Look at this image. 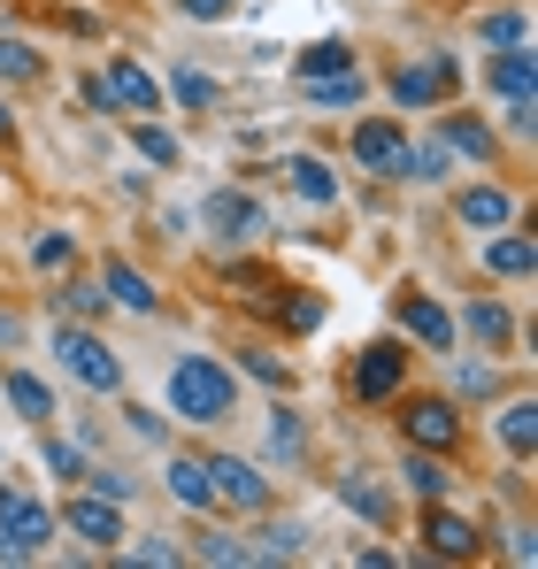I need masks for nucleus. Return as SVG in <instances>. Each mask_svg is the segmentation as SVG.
<instances>
[{"label": "nucleus", "instance_id": "1", "mask_svg": "<svg viewBox=\"0 0 538 569\" xmlns=\"http://www.w3.org/2000/svg\"><path fill=\"white\" fill-rule=\"evenodd\" d=\"M231 400H239V378L216 355H178L170 362V408H178V423H223Z\"/></svg>", "mask_w": 538, "mask_h": 569}, {"label": "nucleus", "instance_id": "2", "mask_svg": "<svg viewBox=\"0 0 538 569\" xmlns=\"http://www.w3.org/2000/svg\"><path fill=\"white\" fill-rule=\"evenodd\" d=\"M47 539H54V508L31 500L23 485H0V547L16 562H31V555H47Z\"/></svg>", "mask_w": 538, "mask_h": 569}, {"label": "nucleus", "instance_id": "3", "mask_svg": "<svg viewBox=\"0 0 538 569\" xmlns=\"http://www.w3.org/2000/svg\"><path fill=\"white\" fill-rule=\"evenodd\" d=\"M54 362L86 385V392H116L123 385V355H108L92 331H54Z\"/></svg>", "mask_w": 538, "mask_h": 569}, {"label": "nucleus", "instance_id": "4", "mask_svg": "<svg viewBox=\"0 0 538 569\" xmlns=\"http://www.w3.org/2000/svg\"><path fill=\"white\" fill-rule=\"evenodd\" d=\"M208 485H216V508H239V516H262L269 508V477L255 462H239V455H216Z\"/></svg>", "mask_w": 538, "mask_h": 569}, {"label": "nucleus", "instance_id": "5", "mask_svg": "<svg viewBox=\"0 0 538 569\" xmlns=\"http://www.w3.org/2000/svg\"><path fill=\"white\" fill-rule=\"evenodd\" d=\"M400 385H408V347H400V339H377V347L355 355V392L361 400H392Z\"/></svg>", "mask_w": 538, "mask_h": 569}, {"label": "nucleus", "instance_id": "6", "mask_svg": "<svg viewBox=\"0 0 538 569\" xmlns=\"http://www.w3.org/2000/svg\"><path fill=\"white\" fill-rule=\"evenodd\" d=\"M62 531H78L86 547H100V555H116V547H123V500H100V492H86V500H70V508H62Z\"/></svg>", "mask_w": 538, "mask_h": 569}, {"label": "nucleus", "instance_id": "7", "mask_svg": "<svg viewBox=\"0 0 538 569\" xmlns=\"http://www.w3.org/2000/svg\"><path fill=\"white\" fill-rule=\"evenodd\" d=\"M424 547L439 555V562H477L485 555V523H469V516H454L431 500V516H424Z\"/></svg>", "mask_w": 538, "mask_h": 569}, {"label": "nucleus", "instance_id": "8", "mask_svg": "<svg viewBox=\"0 0 538 569\" xmlns=\"http://www.w3.org/2000/svg\"><path fill=\"white\" fill-rule=\"evenodd\" d=\"M200 223L216 231V239H231V247H247L255 231H262V200L255 192H239V186H223L208 208H200Z\"/></svg>", "mask_w": 538, "mask_h": 569}, {"label": "nucleus", "instance_id": "9", "mask_svg": "<svg viewBox=\"0 0 538 569\" xmlns=\"http://www.w3.org/2000/svg\"><path fill=\"white\" fill-rule=\"evenodd\" d=\"M400 431H408V447H424V455H447L454 439H461V416H454V400H408Z\"/></svg>", "mask_w": 538, "mask_h": 569}, {"label": "nucleus", "instance_id": "10", "mask_svg": "<svg viewBox=\"0 0 538 569\" xmlns=\"http://www.w3.org/2000/svg\"><path fill=\"white\" fill-rule=\"evenodd\" d=\"M447 93H454V62H447V54H431V62H408V70L392 78V100H400V108H439Z\"/></svg>", "mask_w": 538, "mask_h": 569}, {"label": "nucleus", "instance_id": "11", "mask_svg": "<svg viewBox=\"0 0 538 569\" xmlns=\"http://www.w3.org/2000/svg\"><path fill=\"white\" fill-rule=\"evenodd\" d=\"M400 331H408V339H424L431 355H454V339H461V331H454V316L431 300V292H408V300H400Z\"/></svg>", "mask_w": 538, "mask_h": 569}, {"label": "nucleus", "instance_id": "12", "mask_svg": "<svg viewBox=\"0 0 538 569\" xmlns=\"http://www.w3.org/2000/svg\"><path fill=\"white\" fill-rule=\"evenodd\" d=\"M100 93H108V108H123V116H155V108H162V86H155L139 62H108Z\"/></svg>", "mask_w": 538, "mask_h": 569}, {"label": "nucleus", "instance_id": "13", "mask_svg": "<svg viewBox=\"0 0 538 569\" xmlns=\"http://www.w3.org/2000/svg\"><path fill=\"white\" fill-rule=\"evenodd\" d=\"M400 147H408V131L392 123V116H369V123H355V162L361 170H400Z\"/></svg>", "mask_w": 538, "mask_h": 569}, {"label": "nucleus", "instance_id": "14", "mask_svg": "<svg viewBox=\"0 0 538 569\" xmlns=\"http://www.w3.org/2000/svg\"><path fill=\"white\" fill-rule=\"evenodd\" d=\"M485 86L508 100H531V47H492V62H485Z\"/></svg>", "mask_w": 538, "mask_h": 569}, {"label": "nucleus", "instance_id": "15", "mask_svg": "<svg viewBox=\"0 0 538 569\" xmlns=\"http://www.w3.org/2000/svg\"><path fill=\"white\" fill-rule=\"evenodd\" d=\"M454 216H461L469 231H500V223H516V200L500 186H469V192H454Z\"/></svg>", "mask_w": 538, "mask_h": 569}, {"label": "nucleus", "instance_id": "16", "mask_svg": "<svg viewBox=\"0 0 538 569\" xmlns=\"http://www.w3.org/2000/svg\"><path fill=\"white\" fill-rule=\"evenodd\" d=\"M447 162H454L447 139H424V147L408 139V147H400V170H392V178H400V186H447Z\"/></svg>", "mask_w": 538, "mask_h": 569}, {"label": "nucleus", "instance_id": "17", "mask_svg": "<svg viewBox=\"0 0 538 569\" xmlns=\"http://www.w3.org/2000/svg\"><path fill=\"white\" fill-rule=\"evenodd\" d=\"M531 262H538L531 231H516V223H500V239L485 247V270H492V278H531Z\"/></svg>", "mask_w": 538, "mask_h": 569}, {"label": "nucleus", "instance_id": "18", "mask_svg": "<svg viewBox=\"0 0 538 569\" xmlns=\"http://www.w3.org/2000/svg\"><path fill=\"white\" fill-rule=\"evenodd\" d=\"M439 139H447L454 154L485 162V170H492V154H500V131H492V123H477V116H447V131H439Z\"/></svg>", "mask_w": 538, "mask_h": 569}, {"label": "nucleus", "instance_id": "19", "mask_svg": "<svg viewBox=\"0 0 538 569\" xmlns=\"http://www.w3.org/2000/svg\"><path fill=\"white\" fill-rule=\"evenodd\" d=\"M361 93H369V78H361V70H331V78H300V100H308V108H355Z\"/></svg>", "mask_w": 538, "mask_h": 569}, {"label": "nucleus", "instance_id": "20", "mask_svg": "<svg viewBox=\"0 0 538 569\" xmlns=\"http://www.w3.org/2000/svg\"><path fill=\"white\" fill-rule=\"evenodd\" d=\"M285 186L300 192L308 208H331V200H339V178H331L316 154H292V162H285Z\"/></svg>", "mask_w": 538, "mask_h": 569}, {"label": "nucleus", "instance_id": "21", "mask_svg": "<svg viewBox=\"0 0 538 569\" xmlns=\"http://www.w3.org/2000/svg\"><path fill=\"white\" fill-rule=\"evenodd\" d=\"M100 292H108V300H123L131 316H155V308H162V292H155L147 278H139L131 262H108V278H100Z\"/></svg>", "mask_w": 538, "mask_h": 569}, {"label": "nucleus", "instance_id": "22", "mask_svg": "<svg viewBox=\"0 0 538 569\" xmlns=\"http://www.w3.org/2000/svg\"><path fill=\"white\" fill-rule=\"evenodd\" d=\"M8 408L23 416V423H54V392H47V378H31V370H8Z\"/></svg>", "mask_w": 538, "mask_h": 569}, {"label": "nucleus", "instance_id": "23", "mask_svg": "<svg viewBox=\"0 0 538 569\" xmlns=\"http://www.w3.org/2000/svg\"><path fill=\"white\" fill-rule=\"evenodd\" d=\"M454 331H469V339H485V347H508V331H516V323H508V308H500L492 292H477V300L461 308V323H454Z\"/></svg>", "mask_w": 538, "mask_h": 569}, {"label": "nucleus", "instance_id": "24", "mask_svg": "<svg viewBox=\"0 0 538 569\" xmlns=\"http://www.w3.org/2000/svg\"><path fill=\"white\" fill-rule=\"evenodd\" d=\"M500 447H508L516 462L538 455V400H508V408H500Z\"/></svg>", "mask_w": 538, "mask_h": 569}, {"label": "nucleus", "instance_id": "25", "mask_svg": "<svg viewBox=\"0 0 538 569\" xmlns=\"http://www.w3.org/2000/svg\"><path fill=\"white\" fill-rule=\"evenodd\" d=\"M400 485H408V492H416V500H447V462H439V455H424V447H408V462H400Z\"/></svg>", "mask_w": 538, "mask_h": 569}, {"label": "nucleus", "instance_id": "26", "mask_svg": "<svg viewBox=\"0 0 538 569\" xmlns=\"http://www.w3.org/2000/svg\"><path fill=\"white\" fill-rule=\"evenodd\" d=\"M339 500H347L355 516H369V523H385V516H392L385 485H377V477H361V470H347V477H339Z\"/></svg>", "mask_w": 538, "mask_h": 569}, {"label": "nucleus", "instance_id": "27", "mask_svg": "<svg viewBox=\"0 0 538 569\" xmlns=\"http://www.w3.org/2000/svg\"><path fill=\"white\" fill-rule=\"evenodd\" d=\"M162 477H170V492H178L185 508H216V485H208V462H185V455H178V462H170Z\"/></svg>", "mask_w": 538, "mask_h": 569}, {"label": "nucleus", "instance_id": "28", "mask_svg": "<svg viewBox=\"0 0 538 569\" xmlns=\"http://www.w3.org/2000/svg\"><path fill=\"white\" fill-rule=\"evenodd\" d=\"M0 78H8V86H39V78H47L39 47H23V39H8V31H0Z\"/></svg>", "mask_w": 538, "mask_h": 569}, {"label": "nucleus", "instance_id": "29", "mask_svg": "<svg viewBox=\"0 0 538 569\" xmlns=\"http://www.w3.org/2000/svg\"><path fill=\"white\" fill-rule=\"evenodd\" d=\"M331 70H361L347 39H316V47H300V78H331Z\"/></svg>", "mask_w": 538, "mask_h": 569}, {"label": "nucleus", "instance_id": "30", "mask_svg": "<svg viewBox=\"0 0 538 569\" xmlns=\"http://www.w3.org/2000/svg\"><path fill=\"white\" fill-rule=\"evenodd\" d=\"M131 147L155 162V170H178L185 162V147H178V131H162V123H131Z\"/></svg>", "mask_w": 538, "mask_h": 569}, {"label": "nucleus", "instance_id": "31", "mask_svg": "<svg viewBox=\"0 0 538 569\" xmlns=\"http://www.w3.org/2000/svg\"><path fill=\"white\" fill-rule=\"evenodd\" d=\"M170 100H178V108H216V100H223V86H216V78H208V70H170Z\"/></svg>", "mask_w": 538, "mask_h": 569}, {"label": "nucleus", "instance_id": "32", "mask_svg": "<svg viewBox=\"0 0 538 569\" xmlns=\"http://www.w3.org/2000/svg\"><path fill=\"white\" fill-rule=\"evenodd\" d=\"M477 39H485V47H531V23H524V8H492V16L477 23Z\"/></svg>", "mask_w": 538, "mask_h": 569}, {"label": "nucleus", "instance_id": "33", "mask_svg": "<svg viewBox=\"0 0 538 569\" xmlns=\"http://www.w3.org/2000/svg\"><path fill=\"white\" fill-rule=\"evenodd\" d=\"M269 447H277V462H300L308 455V423L292 408H269Z\"/></svg>", "mask_w": 538, "mask_h": 569}, {"label": "nucleus", "instance_id": "34", "mask_svg": "<svg viewBox=\"0 0 538 569\" xmlns=\"http://www.w3.org/2000/svg\"><path fill=\"white\" fill-rule=\"evenodd\" d=\"M200 562H216V569H247L255 562V547H247V539H231V531H200Z\"/></svg>", "mask_w": 538, "mask_h": 569}, {"label": "nucleus", "instance_id": "35", "mask_svg": "<svg viewBox=\"0 0 538 569\" xmlns=\"http://www.w3.org/2000/svg\"><path fill=\"white\" fill-rule=\"evenodd\" d=\"M255 555H262V562H292V555H308V531H300V523H269Z\"/></svg>", "mask_w": 538, "mask_h": 569}, {"label": "nucleus", "instance_id": "36", "mask_svg": "<svg viewBox=\"0 0 538 569\" xmlns=\"http://www.w3.org/2000/svg\"><path fill=\"white\" fill-rule=\"evenodd\" d=\"M116 555H131V562H147V569H178L185 562L178 539H139V547H116Z\"/></svg>", "mask_w": 538, "mask_h": 569}, {"label": "nucleus", "instance_id": "37", "mask_svg": "<svg viewBox=\"0 0 538 569\" xmlns=\"http://www.w3.org/2000/svg\"><path fill=\"white\" fill-rule=\"evenodd\" d=\"M31 262H39V270H70V262H78V247H70V231H47V239L31 247Z\"/></svg>", "mask_w": 538, "mask_h": 569}, {"label": "nucleus", "instance_id": "38", "mask_svg": "<svg viewBox=\"0 0 538 569\" xmlns=\"http://www.w3.org/2000/svg\"><path fill=\"white\" fill-rule=\"evenodd\" d=\"M39 462H47V477H86V455H78L70 439H47V455H39Z\"/></svg>", "mask_w": 538, "mask_h": 569}, {"label": "nucleus", "instance_id": "39", "mask_svg": "<svg viewBox=\"0 0 538 569\" xmlns=\"http://www.w3.org/2000/svg\"><path fill=\"white\" fill-rule=\"evenodd\" d=\"M62 300H70V308H78V316H100V308H108V292H100V284H62Z\"/></svg>", "mask_w": 538, "mask_h": 569}, {"label": "nucleus", "instance_id": "40", "mask_svg": "<svg viewBox=\"0 0 538 569\" xmlns=\"http://www.w3.org/2000/svg\"><path fill=\"white\" fill-rule=\"evenodd\" d=\"M492 385H500V370H492V362H461V392H469V400H485Z\"/></svg>", "mask_w": 538, "mask_h": 569}, {"label": "nucleus", "instance_id": "41", "mask_svg": "<svg viewBox=\"0 0 538 569\" xmlns=\"http://www.w3.org/2000/svg\"><path fill=\"white\" fill-rule=\"evenodd\" d=\"M86 477H92L100 500H131V477H123V470H86Z\"/></svg>", "mask_w": 538, "mask_h": 569}, {"label": "nucleus", "instance_id": "42", "mask_svg": "<svg viewBox=\"0 0 538 569\" xmlns=\"http://www.w3.org/2000/svg\"><path fill=\"white\" fill-rule=\"evenodd\" d=\"M185 16H192V23H223V16H231V8H239V0H178Z\"/></svg>", "mask_w": 538, "mask_h": 569}, {"label": "nucleus", "instance_id": "43", "mask_svg": "<svg viewBox=\"0 0 538 569\" xmlns=\"http://www.w3.org/2000/svg\"><path fill=\"white\" fill-rule=\"evenodd\" d=\"M247 370H255V378H262V385H292V370H285L277 355H247Z\"/></svg>", "mask_w": 538, "mask_h": 569}, {"label": "nucleus", "instance_id": "44", "mask_svg": "<svg viewBox=\"0 0 538 569\" xmlns=\"http://www.w3.org/2000/svg\"><path fill=\"white\" fill-rule=\"evenodd\" d=\"M123 416H131V431H139V439H162V416H155V408H123Z\"/></svg>", "mask_w": 538, "mask_h": 569}, {"label": "nucleus", "instance_id": "45", "mask_svg": "<svg viewBox=\"0 0 538 569\" xmlns=\"http://www.w3.org/2000/svg\"><path fill=\"white\" fill-rule=\"evenodd\" d=\"M16 339H23V323H16V316L0 308V347H16Z\"/></svg>", "mask_w": 538, "mask_h": 569}, {"label": "nucleus", "instance_id": "46", "mask_svg": "<svg viewBox=\"0 0 538 569\" xmlns=\"http://www.w3.org/2000/svg\"><path fill=\"white\" fill-rule=\"evenodd\" d=\"M8 131H16V116H8V100H0V139H8Z\"/></svg>", "mask_w": 538, "mask_h": 569}]
</instances>
